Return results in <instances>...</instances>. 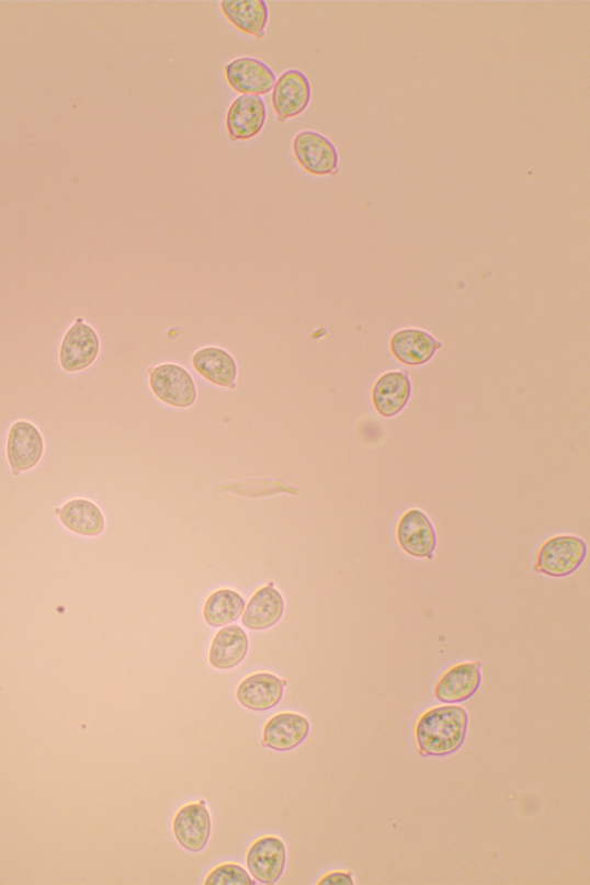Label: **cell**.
<instances>
[{"instance_id":"1","label":"cell","mask_w":590,"mask_h":885,"mask_svg":"<svg viewBox=\"0 0 590 885\" xmlns=\"http://www.w3.org/2000/svg\"><path fill=\"white\" fill-rule=\"evenodd\" d=\"M468 726L466 711L458 706L430 710L417 725V740L422 756L445 757L459 750Z\"/></svg>"},{"instance_id":"2","label":"cell","mask_w":590,"mask_h":885,"mask_svg":"<svg viewBox=\"0 0 590 885\" xmlns=\"http://www.w3.org/2000/svg\"><path fill=\"white\" fill-rule=\"evenodd\" d=\"M587 556V544L572 535H559L544 542L537 552L534 570L552 578L575 574Z\"/></svg>"},{"instance_id":"3","label":"cell","mask_w":590,"mask_h":885,"mask_svg":"<svg viewBox=\"0 0 590 885\" xmlns=\"http://www.w3.org/2000/svg\"><path fill=\"white\" fill-rule=\"evenodd\" d=\"M293 152L297 161L313 175H336L338 152L333 144L320 133L306 131L295 136Z\"/></svg>"},{"instance_id":"4","label":"cell","mask_w":590,"mask_h":885,"mask_svg":"<svg viewBox=\"0 0 590 885\" xmlns=\"http://www.w3.org/2000/svg\"><path fill=\"white\" fill-rule=\"evenodd\" d=\"M100 352L97 331L81 319L66 332L59 352L60 366L65 372L77 373L88 368Z\"/></svg>"},{"instance_id":"5","label":"cell","mask_w":590,"mask_h":885,"mask_svg":"<svg viewBox=\"0 0 590 885\" xmlns=\"http://www.w3.org/2000/svg\"><path fill=\"white\" fill-rule=\"evenodd\" d=\"M150 388L155 396L178 408H188L196 400V387L192 376L183 367L161 365L150 373Z\"/></svg>"},{"instance_id":"6","label":"cell","mask_w":590,"mask_h":885,"mask_svg":"<svg viewBox=\"0 0 590 885\" xmlns=\"http://www.w3.org/2000/svg\"><path fill=\"white\" fill-rule=\"evenodd\" d=\"M397 540L404 553L416 558H433L438 536L428 515L413 509L405 512L397 526Z\"/></svg>"},{"instance_id":"7","label":"cell","mask_w":590,"mask_h":885,"mask_svg":"<svg viewBox=\"0 0 590 885\" xmlns=\"http://www.w3.org/2000/svg\"><path fill=\"white\" fill-rule=\"evenodd\" d=\"M246 864L256 881L275 884L285 870L286 847L279 837H262L249 848Z\"/></svg>"},{"instance_id":"8","label":"cell","mask_w":590,"mask_h":885,"mask_svg":"<svg viewBox=\"0 0 590 885\" xmlns=\"http://www.w3.org/2000/svg\"><path fill=\"white\" fill-rule=\"evenodd\" d=\"M311 99V87L307 77L297 70L282 75L272 92L271 102L279 121L284 123L302 115Z\"/></svg>"},{"instance_id":"9","label":"cell","mask_w":590,"mask_h":885,"mask_svg":"<svg viewBox=\"0 0 590 885\" xmlns=\"http://www.w3.org/2000/svg\"><path fill=\"white\" fill-rule=\"evenodd\" d=\"M225 77L230 87L242 95H265L276 84V76L268 65L248 57L226 65Z\"/></svg>"},{"instance_id":"10","label":"cell","mask_w":590,"mask_h":885,"mask_svg":"<svg viewBox=\"0 0 590 885\" xmlns=\"http://www.w3.org/2000/svg\"><path fill=\"white\" fill-rule=\"evenodd\" d=\"M173 833L177 842L190 852H201L206 848L212 833V816L206 804H190L178 810Z\"/></svg>"},{"instance_id":"11","label":"cell","mask_w":590,"mask_h":885,"mask_svg":"<svg viewBox=\"0 0 590 885\" xmlns=\"http://www.w3.org/2000/svg\"><path fill=\"white\" fill-rule=\"evenodd\" d=\"M285 685V680L268 672H260L245 678L237 689L236 696L245 708L265 712L279 705Z\"/></svg>"},{"instance_id":"12","label":"cell","mask_w":590,"mask_h":885,"mask_svg":"<svg viewBox=\"0 0 590 885\" xmlns=\"http://www.w3.org/2000/svg\"><path fill=\"white\" fill-rule=\"evenodd\" d=\"M266 121V109L260 97L241 95L228 111L226 128L232 141H245L256 138Z\"/></svg>"},{"instance_id":"13","label":"cell","mask_w":590,"mask_h":885,"mask_svg":"<svg viewBox=\"0 0 590 885\" xmlns=\"http://www.w3.org/2000/svg\"><path fill=\"white\" fill-rule=\"evenodd\" d=\"M43 451V438L34 424L19 421L12 426L8 438V459L16 474L35 467Z\"/></svg>"},{"instance_id":"14","label":"cell","mask_w":590,"mask_h":885,"mask_svg":"<svg viewBox=\"0 0 590 885\" xmlns=\"http://www.w3.org/2000/svg\"><path fill=\"white\" fill-rule=\"evenodd\" d=\"M310 731L308 719L299 714L283 713L271 717L263 729L262 744L277 752H287L305 741Z\"/></svg>"},{"instance_id":"15","label":"cell","mask_w":590,"mask_h":885,"mask_svg":"<svg viewBox=\"0 0 590 885\" xmlns=\"http://www.w3.org/2000/svg\"><path fill=\"white\" fill-rule=\"evenodd\" d=\"M481 684L479 663H462L451 668L439 680L435 696L445 703H457L469 699Z\"/></svg>"},{"instance_id":"16","label":"cell","mask_w":590,"mask_h":885,"mask_svg":"<svg viewBox=\"0 0 590 885\" xmlns=\"http://www.w3.org/2000/svg\"><path fill=\"white\" fill-rule=\"evenodd\" d=\"M283 614V597L277 589L270 585L259 589L253 598L249 600L241 622L249 629L262 631L277 624Z\"/></svg>"},{"instance_id":"17","label":"cell","mask_w":590,"mask_h":885,"mask_svg":"<svg viewBox=\"0 0 590 885\" xmlns=\"http://www.w3.org/2000/svg\"><path fill=\"white\" fill-rule=\"evenodd\" d=\"M441 343L424 331L407 329L395 333L390 348L394 355L405 365L420 366L434 356Z\"/></svg>"},{"instance_id":"18","label":"cell","mask_w":590,"mask_h":885,"mask_svg":"<svg viewBox=\"0 0 590 885\" xmlns=\"http://www.w3.org/2000/svg\"><path fill=\"white\" fill-rule=\"evenodd\" d=\"M411 396V383L405 373H388L375 384L373 402L384 418L397 416Z\"/></svg>"},{"instance_id":"19","label":"cell","mask_w":590,"mask_h":885,"mask_svg":"<svg viewBox=\"0 0 590 885\" xmlns=\"http://www.w3.org/2000/svg\"><path fill=\"white\" fill-rule=\"evenodd\" d=\"M248 647L247 634L241 627H223L212 643L209 662L218 670L232 669L245 660Z\"/></svg>"},{"instance_id":"20","label":"cell","mask_w":590,"mask_h":885,"mask_svg":"<svg viewBox=\"0 0 590 885\" xmlns=\"http://www.w3.org/2000/svg\"><path fill=\"white\" fill-rule=\"evenodd\" d=\"M192 362L196 372L209 382L223 388L236 387L237 365L228 352L217 348L202 349L193 355Z\"/></svg>"},{"instance_id":"21","label":"cell","mask_w":590,"mask_h":885,"mask_svg":"<svg viewBox=\"0 0 590 885\" xmlns=\"http://www.w3.org/2000/svg\"><path fill=\"white\" fill-rule=\"evenodd\" d=\"M220 9L226 19L242 33L259 39L264 37L269 11L263 0L222 2Z\"/></svg>"},{"instance_id":"22","label":"cell","mask_w":590,"mask_h":885,"mask_svg":"<svg viewBox=\"0 0 590 885\" xmlns=\"http://www.w3.org/2000/svg\"><path fill=\"white\" fill-rule=\"evenodd\" d=\"M63 525L77 534L98 536L105 529L102 511L86 499H75L57 511Z\"/></svg>"},{"instance_id":"23","label":"cell","mask_w":590,"mask_h":885,"mask_svg":"<svg viewBox=\"0 0 590 885\" xmlns=\"http://www.w3.org/2000/svg\"><path fill=\"white\" fill-rule=\"evenodd\" d=\"M243 610L245 601L235 590L220 589L204 604L203 616L211 626L220 627L236 622Z\"/></svg>"},{"instance_id":"24","label":"cell","mask_w":590,"mask_h":885,"mask_svg":"<svg viewBox=\"0 0 590 885\" xmlns=\"http://www.w3.org/2000/svg\"><path fill=\"white\" fill-rule=\"evenodd\" d=\"M206 885H246L256 881L240 865L224 864L216 867L204 881Z\"/></svg>"},{"instance_id":"25","label":"cell","mask_w":590,"mask_h":885,"mask_svg":"<svg viewBox=\"0 0 590 885\" xmlns=\"http://www.w3.org/2000/svg\"><path fill=\"white\" fill-rule=\"evenodd\" d=\"M317 883H319V884H334V885H352V884H354V882L352 880V876L350 874H348V873H342V872H336V873L328 874Z\"/></svg>"}]
</instances>
